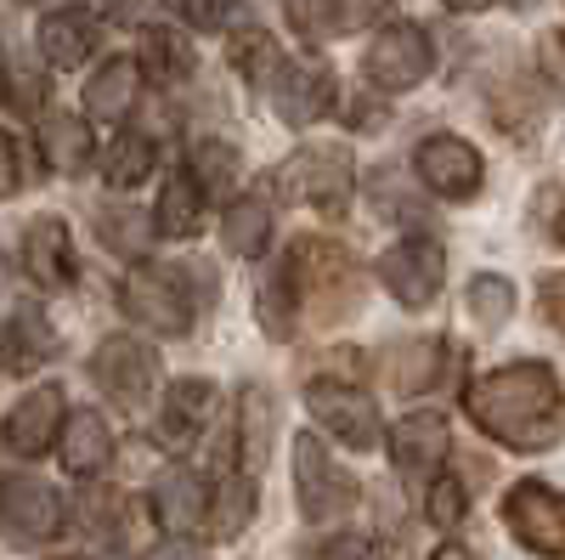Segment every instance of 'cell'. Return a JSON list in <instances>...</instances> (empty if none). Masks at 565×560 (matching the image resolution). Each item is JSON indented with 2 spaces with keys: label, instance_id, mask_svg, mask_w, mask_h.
<instances>
[{
  "label": "cell",
  "instance_id": "836d02e7",
  "mask_svg": "<svg viewBox=\"0 0 565 560\" xmlns=\"http://www.w3.org/2000/svg\"><path fill=\"white\" fill-rule=\"evenodd\" d=\"M469 317H476L481 329H503V323L514 317V289H509V277H498V272L469 277Z\"/></svg>",
  "mask_w": 565,
  "mask_h": 560
},
{
  "label": "cell",
  "instance_id": "7a4b0ae2",
  "mask_svg": "<svg viewBox=\"0 0 565 560\" xmlns=\"http://www.w3.org/2000/svg\"><path fill=\"white\" fill-rule=\"evenodd\" d=\"M119 306H125L148 335H170V340H181L186 329H193V295H186L181 272H170V266H159V261H141V266L125 272Z\"/></svg>",
  "mask_w": 565,
  "mask_h": 560
},
{
  "label": "cell",
  "instance_id": "ab89813d",
  "mask_svg": "<svg viewBox=\"0 0 565 560\" xmlns=\"http://www.w3.org/2000/svg\"><path fill=\"white\" fill-rule=\"evenodd\" d=\"M23 187V154H18V142L7 130H0V199H12Z\"/></svg>",
  "mask_w": 565,
  "mask_h": 560
},
{
  "label": "cell",
  "instance_id": "603a6c76",
  "mask_svg": "<svg viewBox=\"0 0 565 560\" xmlns=\"http://www.w3.org/2000/svg\"><path fill=\"white\" fill-rule=\"evenodd\" d=\"M204 210H210V193L199 187V176H193V170H175V176L164 181V193H159L153 226L164 232V239H199L204 221H210Z\"/></svg>",
  "mask_w": 565,
  "mask_h": 560
},
{
  "label": "cell",
  "instance_id": "6da1fadb",
  "mask_svg": "<svg viewBox=\"0 0 565 560\" xmlns=\"http://www.w3.org/2000/svg\"><path fill=\"white\" fill-rule=\"evenodd\" d=\"M463 408L492 442H503L514 453L554 447L559 425H565V397H559V380H554L548 362L492 368L487 380H476L463 391Z\"/></svg>",
  "mask_w": 565,
  "mask_h": 560
},
{
  "label": "cell",
  "instance_id": "7c38bea8",
  "mask_svg": "<svg viewBox=\"0 0 565 560\" xmlns=\"http://www.w3.org/2000/svg\"><path fill=\"white\" fill-rule=\"evenodd\" d=\"M306 300H317L311 306L317 323H334L345 306L356 311V266H351L345 250L300 244V311H306Z\"/></svg>",
  "mask_w": 565,
  "mask_h": 560
},
{
  "label": "cell",
  "instance_id": "30bf717a",
  "mask_svg": "<svg viewBox=\"0 0 565 560\" xmlns=\"http://www.w3.org/2000/svg\"><path fill=\"white\" fill-rule=\"evenodd\" d=\"M413 170H418V181L430 187L436 199H447V204L476 199V193H481V176H487L481 154L469 148L463 136H447V130L424 136V142L413 148Z\"/></svg>",
  "mask_w": 565,
  "mask_h": 560
},
{
  "label": "cell",
  "instance_id": "484cf974",
  "mask_svg": "<svg viewBox=\"0 0 565 560\" xmlns=\"http://www.w3.org/2000/svg\"><path fill=\"white\" fill-rule=\"evenodd\" d=\"M141 91V63L136 57H108L97 74L85 80V114L90 119H125Z\"/></svg>",
  "mask_w": 565,
  "mask_h": 560
},
{
  "label": "cell",
  "instance_id": "cb8c5ba5",
  "mask_svg": "<svg viewBox=\"0 0 565 560\" xmlns=\"http://www.w3.org/2000/svg\"><path fill=\"white\" fill-rule=\"evenodd\" d=\"M57 447H63V471H68V476H97L103 464L114 458L108 419H103V413H90V408L68 413V425H63Z\"/></svg>",
  "mask_w": 565,
  "mask_h": 560
},
{
  "label": "cell",
  "instance_id": "f35d334b",
  "mask_svg": "<svg viewBox=\"0 0 565 560\" xmlns=\"http://www.w3.org/2000/svg\"><path fill=\"white\" fill-rule=\"evenodd\" d=\"M311 560H380V549H373V538H362V532H340V538L317 543Z\"/></svg>",
  "mask_w": 565,
  "mask_h": 560
},
{
  "label": "cell",
  "instance_id": "4fadbf2b",
  "mask_svg": "<svg viewBox=\"0 0 565 560\" xmlns=\"http://www.w3.org/2000/svg\"><path fill=\"white\" fill-rule=\"evenodd\" d=\"M271 108L282 125H317L328 108H334V68H328L322 57H295V63H282L271 74Z\"/></svg>",
  "mask_w": 565,
  "mask_h": 560
},
{
  "label": "cell",
  "instance_id": "1f68e13d",
  "mask_svg": "<svg viewBox=\"0 0 565 560\" xmlns=\"http://www.w3.org/2000/svg\"><path fill=\"white\" fill-rule=\"evenodd\" d=\"M153 165H159V148H153L141 130H125L119 142L108 148L103 176H108V187H125V193H130V187H141V181L153 176Z\"/></svg>",
  "mask_w": 565,
  "mask_h": 560
},
{
  "label": "cell",
  "instance_id": "e0dca14e",
  "mask_svg": "<svg viewBox=\"0 0 565 560\" xmlns=\"http://www.w3.org/2000/svg\"><path fill=\"white\" fill-rule=\"evenodd\" d=\"M57 351H63L57 329H52V323H45V311H34V306H18V311L7 317V329H0V368L18 373V380H29V373L45 368V362H57Z\"/></svg>",
  "mask_w": 565,
  "mask_h": 560
},
{
  "label": "cell",
  "instance_id": "74e56055",
  "mask_svg": "<svg viewBox=\"0 0 565 560\" xmlns=\"http://www.w3.org/2000/svg\"><path fill=\"white\" fill-rule=\"evenodd\" d=\"M181 18L193 29H232V18H238V0H181Z\"/></svg>",
  "mask_w": 565,
  "mask_h": 560
},
{
  "label": "cell",
  "instance_id": "8fae6325",
  "mask_svg": "<svg viewBox=\"0 0 565 560\" xmlns=\"http://www.w3.org/2000/svg\"><path fill=\"white\" fill-rule=\"evenodd\" d=\"M503 521L532 554L565 560V493H554L548 482H521L503 498Z\"/></svg>",
  "mask_w": 565,
  "mask_h": 560
},
{
  "label": "cell",
  "instance_id": "c3c4849f",
  "mask_svg": "<svg viewBox=\"0 0 565 560\" xmlns=\"http://www.w3.org/2000/svg\"><path fill=\"white\" fill-rule=\"evenodd\" d=\"M0 447H7V436H0Z\"/></svg>",
  "mask_w": 565,
  "mask_h": 560
},
{
  "label": "cell",
  "instance_id": "7402d4cb",
  "mask_svg": "<svg viewBox=\"0 0 565 560\" xmlns=\"http://www.w3.org/2000/svg\"><path fill=\"white\" fill-rule=\"evenodd\" d=\"M215 408V391L204 380H175L170 385V408L159 413V425H153V442L181 453V447H193V436L204 431V419Z\"/></svg>",
  "mask_w": 565,
  "mask_h": 560
},
{
  "label": "cell",
  "instance_id": "2e32d148",
  "mask_svg": "<svg viewBox=\"0 0 565 560\" xmlns=\"http://www.w3.org/2000/svg\"><path fill=\"white\" fill-rule=\"evenodd\" d=\"M153 516L170 538H199L210 527V482L193 476V471H164L153 482Z\"/></svg>",
  "mask_w": 565,
  "mask_h": 560
},
{
  "label": "cell",
  "instance_id": "5b68a950",
  "mask_svg": "<svg viewBox=\"0 0 565 560\" xmlns=\"http://www.w3.org/2000/svg\"><path fill=\"white\" fill-rule=\"evenodd\" d=\"M90 373H97V385L108 391V402H119L125 413H141L159 391V357L136 335H108L97 346V357H90Z\"/></svg>",
  "mask_w": 565,
  "mask_h": 560
},
{
  "label": "cell",
  "instance_id": "83f0119b",
  "mask_svg": "<svg viewBox=\"0 0 565 560\" xmlns=\"http://www.w3.org/2000/svg\"><path fill=\"white\" fill-rule=\"evenodd\" d=\"M441 368H447V346L441 340H402L391 357H385V380L407 397L418 391H430L441 380Z\"/></svg>",
  "mask_w": 565,
  "mask_h": 560
},
{
  "label": "cell",
  "instance_id": "7dc6e473",
  "mask_svg": "<svg viewBox=\"0 0 565 560\" xmlns=\"http://www.w3.org/2000/svg\"><path fill=\"white\" fill-rule=\"evenodd\" d=\"M514 7H532V0H514Z\"/></svg>",
  "mask_w": 565,
  "mask_h": 560
},
{
  "label": "cell",
  "instance_id": "d590c367",
  "mask_svg": "<svg viewBox=\"0 0 565 560\" xmlns=\"http://www.w3.org/2000/svg\"><path fill=\"white\" fill-rule=\"evenodd\" d=\"M193 176L204 193H226L232 176H238V154H232L226 142H199L193 148Z\"/></svg>",
  "mask_w": 565,
  "mask_h": 560
},
{
  "label": "cell",
  "instance_id": "8992f818",
  "mask_svg": "<svg viewBox=\"0 0 565 560\" xmlns=\"http://www.w3.org/2000/svg\"><path fill=\"white\" fill-rule=\"evenodd\" d=\"M430 68H436V45L418 23H385L362 57V74L380 91H413L430 80Z\"/></svg>",
  "mask_w": 565,
  "mask_h": 560
},
{
  "label": "cell",
  "instance_id": "9a60e30c",
  "mask_svg": "<svg viewBox=\"0 0 565 560\" xmlns=\"http://www.w3.org/2000/svg\"><path fill=\"white\" fill-rule=\"evenodd\" d=\"M447 458V419L441 413H407L391 431V464L402 482H430Z\"/></svg>",
  "mask_w": 565,
  "mask_h": 560
},
{
  "label": "cell",
  "instance_id": "52a82bcc",
  "mask_svg": "<svg viewBox=\"0 0 565 560\" xmlns=\"http://www.w3.org/2000/svg\"><path fill=\"white\" fill-rule=\"evenodd\" d=\"M306 408L317 419V431L345 442L351 453H367L373 442H380V408H373L367 391H356L345 380H311L306 385Z\"/></svg>",
  "mask_w": 565,
  "mask_h": 560
},
{
  "label": "cell",
  "instance_id": "5bb4252c",
  "mask_svg": "<svg viewBox=\"0 0 565 560\" xmlns=\"http://www.w3.org/2000/svg\"><path fill=\"white\" fill-rule=\"evenodd\" d=\"M63 425H68V397H63V385L45 380V385H34V391L7 413L0 436H7V447H12V453L40 458V453H52V447H57Z\"/></svg>",
  "mask_w": 565,
  "mask_h": 560
},
{
  "label": "cell",
  "instance_id": "277c9868",
  "mask_svg": "<svg viewBox=\"0 0 565 560\" xmlns=\"http://www.w3.org/2000/svg\"><path fill=\"white\" fill-rule=\"evenodd\" d=\"M295 498H300V516L311 527H334L356 504V482L334 464V453L322 447V436L295 442Z\"/></svg>",
  "mask_w": 565,
  "mask_h": 560
},
{
  "label": "cell",
  "instance_id": "4dcf8cb0",
  "mask_svg": "<svg viewBox=\"0 0 565 560\" xmlns=\"http://www.w3.org/2000/svg\"><path fill=\"white\" fill-rule=\"evenodd\" d=\"M255 516V476H238L232 471L215 493H210V538H238Z\"/></svg>",
  "mask_w": 565,
  "mask_h": 560
},
{
  "label": "cell",
  "instance_id": "d6a6232c",
  "mask_svg": "<svg viewBox=\"0 0 565 560\" xmlns=\"http://www.w3.org/2000/svg\"><path fill=\"white\" fill-rule=\"evenodd\" d=\"M97 232H103V244H108V250H119V255H141V250L153 244V232H159V226L141 215V210H130V204H125V210H119V204H103V210H97Z\"/></svg>",
  "mask_w": 565,
  "mask_h": 560
},
{
  "label": "cell",
  "instance_id": "d6986e66",
  "mask_svg": "<svg viewBox=\"0 0 565 560\" xmlns=\"http://www.w3.org/2000/svg\"><path fill=\"white\" fill-rule=\"evenodd\" d=\"M295 317H300V244H289L271 261L266 284H260V300H255V323L271 340H289Z\"/></svg>",
  "mask_w": 565,
  "mask_h": 560
},
{
  "label": "cell",
  "instance_id": "9c48e42d",
  "mask_svg": "<svg viewBox=\"0 0 565 560\" xmlns=\"http://www.w3.org/2000/svg\"><path fill=\"white\" fill-rule=\"evenodd\" d=\"M63 532V498L34 476H0V538L34 549Z\"/></svg>",
  "mask_w": 565,
  "mask_h": 560
},
{
  "label": "cell",
  "instance_id": "e575fe53",
  "mask_svg": "<svg viewBox=\"0 0 565 560\" xmlns=\"http://www.w3.org/2000/svg\"><path fill=\"white\" fill-rule=\"evenodd\" d=\"M232 63H238V74L244 80H271L277 68H282V57H277V40L266 34V29H244L238 40H232Z\"/></svg>",
  "mask_w": 565,
  "mask_h": 560
},
{
  "label": "cell",
  "instance_id": "d4e9b609",
  "mask_svg": "<svg viewBox=\"0 0 565 560\" xmlns=\"http://www.w3.org/2000/svg\"><path fill=\"white\" fill-rule=\"evenodd\" d=\"M289 12L306 34H356L391 12V0H289Z\"/></svg>",
  "mask_w": 565,
  "mask_h": 560
},
{
  "label": "cell",
  "instance_id": "ba28073f",
  "mask_svg": "<svg viewBox=\"0 0 565 560\" xmlns=\"http://www.w3.org/2000/svg\"><path fill=\"white\" fill-rule=\"evenodd\" d=\"M380 277L385 289L396 295V306L407 311H424L436 295H441V277H447V255L430 232H413V239H396L385 255H380Z\"/></svg>",
  "mask_w": 565,
  "mask_h": 560
},
{
  "label": "cell",
  "instance_id": "7bdbcfd3",
  "mask_svg": "<svg viewBox=\"0 0 565 560\" xmlns=\"http://www.w3.org/2000/svg\"><path fill=\"white\" fill-rule=\"evenodd\" d=\"M153 560H199L193 549H186V538H170V549H159Z\"/></svg>",
  "mask_w": 565,
  "mask_h": 560
},
{
  "label": "cell",
  "instance_id": "4316f807",
  "mask_svg": "<svg viewBox=\"0 0 565 560\" xmlns=\"http://www.w3.org/2000/svg\"><path fill=\"white\" fill-rule=\"evenodd\" d=\"M141 74H153V80H164V85H175V80H186L199 68V52H193V40H186L181 29H170V23H148L141 29Z\"/></svg>",
  "mask_w": 565,
  "mask_h": 560
},
{
  "label": "cell",
  "instance_id": "f546056e",
  "mask_svg": "<svg viewBox=\"0 0 565 560\" xmlns=\"http://www.w3.org/2000/svg\"><path fill=\"white\" fill-rule=\"evenodd\" d=\"M40 148H45V165L63 170V176H79L90 165V130L79 114H45L40 119Z\"/></svg>",
  "mask_w": 565,
  "mask_h": 560
},
{
  "label": "cell",
  "instance_id": "bcb514c9",
  "mask_svg": "<svg viewBox=\"0 0 565 560\" xmlns=\"http://www.w3.org/2000/svg\"><path fill=\"white\" fill-rule=\"evenodd\" d=\"M554 232H559V244H565V210H559V221H554Z\"/></svg>",
  "mask_w": 565,
  "mask_h": 560
},
{
  "label": "cell",
  "instance_id": "b9f144b4",
  "mask_svg": "<svg viewBox=\"0 0 565 560\" xmlns=\"http://www.w3.org/2000/svg\"><path fill=\"white\" fill-rule=\"evenodd\" d=\"M543 317L554 323V329H565V272L543 277Z\"/></svg>",
  "mask_w": 565,
  "mask_h": 560
},
{
  "label": "cell",
  "instance_id": "8d00e7d4",
  "mask_svg": "<svg viewBox=\"0 0 565 560\" xmlns=\"http://www.w3.org/2000/svg\"><path fill=\"white\" fill-rule=\"evenodd\" d=\"M463 504H469L463 482L436 471V476H430V493H424V516H430L436 527H458V521H463Z\"/></svg>",
  "mask_w": 565,
  "mask_h": 560
},
{
  "label": "cell",
  "instance_id": "ac0fdd59",
  "mask_svg": "<svg viewBox=\"0 0 565 560\" xmlns=\"http://www.w3.org/2000/svg\"><path fill=\"white\" fill-rule=\"evenodd\" d=\"M271 431H277V402L260 385H244L238 391V425H232V471L260 476L266 453H271Z\"/></svg>",
  "mask_w": 565,
  "mask_h": 560
},
{
  "label": "cell",
  "instance_id": "ffe728a7",
  "mask_svg": "<svg viewBox=\"0 0 565 560\" xmlns=\"http://www.w3.org/2000/svg\"><path fill=\"white\" fill-rule=\"evenodd\" d=\"M97 34H103V23L90 7H57V12L40 18V52L52 68H79L97 52Z\"/></svg>",
  "mask_w": 565,
  "mask_h": 560
},
{
  "label": "cell",
  "instance_id": "60d3db41",
  "mask_svg": "<svg viewBox=\"0 0 565 560\" xmlns=\"http://www.w3.org/2000/svg\"><path fill=\"white\" fill-rule=\"evenodd\" d=\"M40 103H45V80H40L34 68H18V80H12V108L34 114Z\"/></svg>",
  "mask_w": 565,
  "mask_h": 560
},
{
  "label": "cell",
  "instance_id": "44dd1931",
  "mask_svg": "<svg viewBox=\"0 0 565 560\" xmlns=\"http://www.w3.org/2000/svg\"><path fill=\"white\" fill-rule=\"evenodd\" d=\"M23 272L40 289H68L79 277V261H74V244H68L63 221H34L23 232Z\"/></svg>",
  "mask_w": 565,
  "mask_h": 560
},
{
  "label": "cell",
  "instance_id": "3957f363",
  "mask_svg": "<svg viewBox=\"0 0 565 560\" xmlns=\"http://www.w3.org/2000/svg\"><path fill=\"white\" fill-rule=\"evenodd\" d=\"M351 187H356V165L340 142H311L282 165V193H295L300 204H311L322 215H345Z\"/></svg>",
  "mask_w": 565,
  "mask_h": 560
},
{
  "label": "cell",
  "instance_id": "f6af8a7d",
  "mask_svg": "<svg viewBox=\"0 0 565 560\" xmlns=\"http://www.w3.org/2000/svg\"><path fill=\"white\" fill-rule=\"evenodd\" d=\"M441 7H452V12H487L492 0H441Z\"/></svg>",
  "mask_w": 565,
  "mask_h": 560
},
{
  "label": "cell",
  "instance_id": "ee69618b",
  "mask_svg": "<svg viewBox=\"0 0 565 560\" xmlns=\"http://www.w3.org/2000/svg\"><path fill=\"white\" fill-rule=\"evenodd\" d=\"M430 560H476V554H469V549H463V543H441V549H436V554H430Z\"/></svg>",
  "mask_w": 565,
  "mask_h": 560
},
{
  "label": "cell",
  "instance_id": "f1b7e54d",
  "mask_svg": "<svg viewBox=\"0 0 565 560\" xmlns=\"http://www.w3.org/2000/svg\"><path fill=\"white\" fill-rule=\"evenodd\" d=\"M271 239V204L260 193H244V199H232L226 215H221V244L226 255H260Z\"/></svg>",
  "mask_w": 565,
  "mask_h": 560
}]
</instances>
